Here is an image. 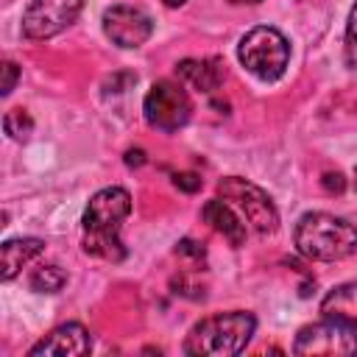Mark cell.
<instances>
[{
	"instance_id": "e0dca14e",
	"label": "cell",
	"mask_w": 357,
	"mask_h": 357,
	"mask_svg": "<svg viewBox=\"0 0 357 357\" xmlns=\"http://www.w3.org/2000/svg\"><path fill=\"white\" fill-rule=\"evenodd\" d=\"M343 59L346 67L357 70V3L349 11V22H346V42H343Z\"/></svg>"
},
{
	"instance_id": "ac0fdd59",
	"label": "cell",
	"mask_w": 357,
	"mask_h": 357,
	"mask_svg": "<svg viewBox=\"0 0 357 357\" xmlns=\"http://www.w3.org/2000/svg\"><path fill=\"white\" fill-rule=\"evenodd\" d=\"M173 184H176L181 192H198L204 181H201L198 173H190V170H187V173H176V176H173Z\"/></svg>"
},
{
	"instance_id": "cb8c5ba5",
	"label": "cell",
	"mask_w": 357,
	"mask_h": 357,
	"mask_svg": "<svg viewBox=\"0 0 357 357\" xmlns=\"http://www.w3.org/2000/svg\"><path fill=\"white\" fill-rule=\"evenodd\" d=\"M231 3H259V0H231Z\"/></svg>"
},
{
	"instance_id": "4fadbf2b",
	"label": "cell",
	"mask_w": 357,
	"mask_h": 357,
	"mask_svg": "<svg viewBox=\"0 0 357 357\" xmlns=\"http://www.w3.org/2000/svg\"><path fill=\"white\" fill-rule=\"evenodd\" d=\"M176 73L192 89H201L206 95L223 84V67L218 59H184L176 64Z\"/></svg>"
},
{
	"instance_id": "7c38bea8",
	"label": "cell",
	"mask_w": 357,
	"mask_h": 357,
	"mask_svg": "<svg viewBox=\"0 0 357 357\" xmlns=\"http://www.w3.org/2000/svg\"><path fill=\"white\" fill-rule=\"evenodd\" d=\"M42 251H45V240H39V237H14V240H6L3 248H0V276L6 282L14 279L22 271V265H28L31 259H36Z\"/></svg>"
},
{
	"instance_id": "8992f818",
	"label": "cell",
	"mask_w": 357,
	"mask_h": 357,
	"mask_svg": "<svg viewBox=\"0 0 357 357\" xmlns=\"http://www.w3.org/2000/svg\"><path fill=\"white\" fill-rule=\"evenodd\" d=\"M296 354L307 357H349L357 354V326L324 318L318 324H307L298 329L293 340Z\"/></svg>"
},
{
	"instance_id": "d6986e66",
	"label": "cell",
	"mask_w": 357,
	"mask_h": 357,
	"mask_svg": "<svg viewBox=\"0 0 357 357\" xmlns=\"http://www.w3.org/2000/svg\"><path fill=\"white\" fill-rule=\"evenodd\" d=\"M321 187L329 192V195H340L343 190H346V178H343V173H324L321 176Z\"/></svg>"
},
{
	"instance_id": "ba28073f",
	"label": "cell",
	"mask_w": 357,
	"mask_h": 357,
	"mask_svg": "<svg viewBox=\"0 0 357 357\" xmlns=\"http://www.w3.org/2000/svg\"><path fill=\"white\" fill-rule=\"evenodd\" d=\"M84 0H31L22 11V36L31 42L61 33L81 14Z\"/></svg>"
},
{
	"instance_id": "7402d4cb",
	"label": "cell",
	"mask_w": 357,
	"mask_h": 357,
	"mask_svg": "<svg viewBox=\"0 0 357 357\" xmlns=\"http://www.w3.org/2000/svg\"><path fill=\"white\" fill-rule=\"evenodd\" d=\"M126 165H128V167H139V165H145V153H142L139 148L126 151Z\"/></svg>"
},
{
	"instance_id": "5bb4252c",
	"label": "cell",
	"mask_w": 357,
	"mask_h": 357,
	"mask_svg": "<svg viewBox=\"0 0 357 357\" xmlns=\"http://www.w3.org/2000/svg\"><path fill=\"white\" fill-rule=\"evenodd\" d=\"M321 312L324 318L357 326V282H343L332 287L321 301Z\"/></svg>"
},
{
	"instance_id": "ffe728a7",
	"label": "cell",
	"mask_w": 357,
	"mask_h": 357,
	"mask_svg": "<svg viewBox=\"0 0 357 357\" xmlns=\"http://www.w3.org/2000/svg\"><path fill=\"white\" fill-rule=\"evenodd\" d=\"M17 78H20V67H17L14 61H6V64H3V86H0V92H3V95H11Z\"/></svg>"
},
{
	"instance_id": "d4e9b609",
	"label": "cell",
	"mask_w": 357,
	"mask_h": 357,
	"mask_svg": "<svg viewBox=\"0 0 357 357\" xmlns=\"http://www.w3.org/2000/svg\"><path fill=\"white\" fill-rule=\"evenodd\" d=\"M354 184H357V167H354Z\"/></svg>"
},
{
	"instance_id": "603a6c76",
	"label": "cell",
	"mask_w": 357,
	"mask_h": 357,
	"mask_svg": "<svg viewBox=\"0 0 357 357\" xmlns=\"http://www.w3.org/2000/svg\"><path fill=\"white\" fill-rule=\"evenodd\" d=\"M162 3H165V6H170V8H178V6H184L187 0H162Z\"/></svg>"
},
{
	"instance_id": "277c9868",
	"label": "cell",
	"mask_w": 357,
	"mask_h": 357,
	"mask_svg": "<svg viewBox=\"0 0 357 357\" xmlns=\"http://www.w3.org/2000/svg\"><path fill=\"white\" fill-rule=\"evenodd\" d=\"M237 56L254 78L276 81L284 75V70L290 64V42L284 39L282 31H276L271 25H257L240 39Z\"/></svg>"
},
{
	"instance_id": "52a82bcc",
	"label": "cell",
	"mask_w": 357,
	"mask_h": 357,
	"mask_svg": "<svg viewBox=\"0 0 357 357\" xmlns=\"http://www.w3.org/2000/svg\"><path fill=\"white\" fill-rule=\"evenodd\" d=\"M142 112H145L148 126H153L159 131H178L190 120L192 103L181 84L156 81L142 100Z\"/></svg>"
},
{
	"instance_id": "30bf717a",
	"label": "cell",
	"mask_w": 357,
	"mask_h": 357,
	"mask_svg": "<svg viewBox=\"0 0 357 357\" xmlns=\"http://www.w3.org/2000/svg\"><path fill=\"white\" fill-rule=\"evenodd\" d=\"M92 351V337H89V332L81 326V324H75V321H70V324H61V326H56L53 332H47L39 343H33L31 346V357H78V354H89Z\"/></svg>"
},
{
	"instance_id": "3957f363",
	"label": "cell",
	"mask_w": 357,
	"mask_h": 357,
	"mask_svg": "<svg viewBox=\"0 0 357 357\" xmlns=\"http://www.w3.org/2000/svg\"><path fill=\"white\" fill-rule=\"evenodd\" d=\"M293 240L307 259L337 262L357 251V226L329 212H307L298 218Z\"/></svg>"
},
{
	"instance_id": "8fae6325",
	"label": "cell",
	"mask_w": 357,
	"mask_h": 357,
	"mask_svg": "<svg viewBox=\"0 0 357 357\" xmlns=\"http://www.w3.org/2000/svg\"><path fill=\"white\" fill-rule=\"evenodd\" d=\"M201 215H204V220H206L215 231H220L231 245H243V243H245V220L231 209V204H226V201H220V198H212V201L204 204Z\"/></svg>"
},
{
	"instance_id": "6da1fadb",
	"label": "cell",
	"mask_w": 357,
	"mask_h": 357,
	"mask_svg": "<svg viewBox=\"0 0 357 357\" xmlns=\"http://www.w3.org/2000/svg\"><path fill=\"white\" fill-rule=\"evenodd\" d=\"M131 212V195L123 187H103L89 198L84 212V251L106 262H123L126 245L120 240L123 220Z\"/></svg>"
},
{
	"instance_id": "9c48e42d",
	"label": "cell",
	"mask_w": 357,
	"mask_h": 357,
	"mask_svg": "<svg viewBox=\"0 0 357 357\" xmlns=\"http://www.w3.org/2000/svg\"><path fill=\"white\" fill-rule=\"evenodd\" d=\"M103 33L117 47H139L153 33V20L137 6H112L103 11Z\"/></svg>"
},
{
	"instance_id": "9a60e30c",
	"label": "cell",
	"mask_w": 357,
	"mask_h": 357,
	"mask_svg": "<svg viewBox=\"0 0 357 357\" xmlns=\"http://www.w3.org/2000/svg\"><path fill=\"white\" fill-rule=\"evenodd\" d=\"M67 282V273L59 265H42L31 273V287L36 293H59Z\"/></svg>"
},
{
	"instance_id": "44dd1931",
	"label": "cell",
	"mask_w": 357,
	"mask_h": 357,
	"mask_svg": "<svg viewBox=\"0 0 357 357\" xmlns=\"http://www.w3.org/2000/svg\"><path fill=\"white\" fill-rule=\"evenodd\" d=\"M176 254H181V257H192V259H201V257H204V248H201L195 240H181V243H178V248H176Z\"/></svg>"
},
{
	"instance_id": "5b68a950",
	"label": "cell",
	"mask_w": 357,
	"mask_h": 357,
	"mask_svg": "<svg viewBox=\"0 0 357 357\" xmlns=\"http://www.w3.org/2000/svg\"><path fill=\"white\" fill-rule=\"evenodd\" d=\"M218 192L240 209V218L245 220V226H251L257 234H271L279 226V212L271 201V195L265 190H259L257 184L240 178V176H229L218 184Z\"/></svg>"
},
{
	"instance_id": "2e32d148",
	"label": "cell",
	"mask_w": 357,
	"mask_h": 357,
	"mask_svg": "<svg viewBox=\"0 0 357 357\" xmlns=\"http://www.w3.org/2000/svg\"><path fill=\"white\" fill-rule=\"evenodd\" d=\"M3 131L11 139H28L31 131H33V120H31V114L25 109H11L3 117Z\"/></svg>"
},
{
	"instance_id": "7a4b0ae2",
	"label": "cell",
	"mask_w": 357,
	"mask_h": 357,
	"mask_svg": "<svg viewBox=\"0 0 357 357\" xmlns=\"http://www.w3.org/2000/svg\"><path fill=\"white\" fill-rule=\"evenodd\" d=\"M254 329L257 318L245 310L206 315L190 329L184 351L192 357H234L248 346Z\"/></svg>"
}]
</instances>
